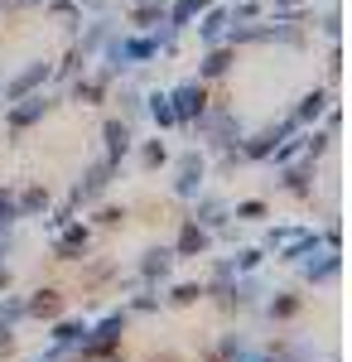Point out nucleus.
Here are the masks:
<instances>
[{"label":"nucleus","mask_w":352,"mask_h":362,"mask_svg":"<svg viewBox=\"0 0 352 362\" xmlns=\"http://www.w3.org/2000/svg\"><path fill=\"white\" fill-rule=\"evenodd\" d=\"M15 208H20V218H34V213H44V208H49V189H29L25 198H15Z\"/></svg>","instance_id":"dca6fc26"},{"label":"nucleus","mask_w":352,"mask_h":362,"mask_svg":"<svg viewBox=\"0 0 352 362\" xmlns=\"http://www.w3.org/2000/svg\"><path fill=\"white\" fill-rule=\"evenodd\" d=\"M324 107H328V97H324V92H309V97L299 102V116H295V121H314V116L324 112Z\"/></svg>","instance_id":"5701e85b"},{"label":"nucleus","mask_w":352,"mask_h":362,"mask_svg":"<svg viewBox=\"0 0 352 362\" xmlns=\"http://www.w3.org/2000/svg\"><path fill=\"white\" fill-rule=\"evenodd\" d=\"M107 150H111V165L131 150V131H126V121H107Z\"/></svg>","instance_id":"ddd939ff"},{"label":"nucleus","mask_w":352,"mask_h":362,"mask_svg":"<svg viewBox=\"0 0 352 362\" xmlns=\"http://www.w3.org/2000/svg\"><path fill=\"white\" fill-rule=\"evenodd\" d=\"M25 319V300L20 295H5V305H0V329H15Z\"/></svg>","instance_id":"a211bd4d"},{"label":"nucleus","mask_w":352,"mask_h":362,"mask_svg":"<svg viewBox=\"0 0 352 362\" xmlns=\"http://www.w3.org/2000/svg\"><path fill=\"white\" fill-rule=\"evenodd\" d=\"M299 314V295H275L271 300V319H295Z\"/></svg>","instance_id":"4be33fe9"},{"label":"nucleus","mask_w":352,"mask_h":362,"mask_svg":"<svg viewBox=\"0 0 352 362\" xmlns=\"http://www.w3.org/2000/svg\"><path fill=\"white\" fill-rule=\"evenodd\" d=\"M10 348H15V334H10V329H0V353H10Z\"/></svg>","instance_id":"72a5a7b5"},{"label":"nucleus","mask_w":352,"mask_h":362,"mask_svg":"<svg viewBox=\"0 0 352 362\" xmlns=\"http://www.w3.org/2000/svg\"><path fill=\"white\" fill-rule=\"evenodd\" d=\"M111 169H116V165H111V160H102V165H92L87 174H82V184L73 189V208H78V203H92V198H102V194H107Z\"/></svg>","instance_id":"f03ea898"},{"label":"nucleus","mask_w":352,"mask_h":362,"mask_svg":"<svg viewBox=\"0 0 352 362\" xmlns=\"http://www.w3.org/2000/svg\"><path fill=\"white\" fill-rule=\"evenodd\" d=\"M198 295H203L198 285H174V295H169V300H174V305H193Z\"/></svg>","instance_id":"c756f323"},{"label":"nucleus","mask_w":352,"mask_h":362,"mask_svg":"<svg viewBox=\"0 0 352 362\" xmlns=\"http://www.w3.org/2000/svg\"><path fill=\"white\" fill-rule=\"evenodd\" d=\"M169 266H174V251H164V247H150L145 256H140V276H145V280L169 276Z\"/></svg>","instance_id":"1a4fd4ad"},{"label":"nucleus","mask_w":352,"mask_h":362,"mask_svg":"<svg viewBox=\"0 0 352 362\" xmlns=\"http://www.w3.org/2000/svg\"><path fill=\"white\" fill-rule=\"evenodd\" d=\"M121 334H126V309H116V314H107L97 329H87L78 343L82 358H111L116 353V343H121Z\"/></svg>","instance_id":"f257e3e1"},{"label":"nucleus","mask_w":352,"mask_h":362,"mask_svg":"<svg viewBox=\"0 0 352 362\" xmlns=\"http://www.w3.org/2000/svg\"><path fill=\"white\" fill-rule=\"evenodd\" d=\"M15 218H20V208H15V198H10L5 189H0V227H10Z\"/></svg>","instance_id":"c85d7f7f"},{"label":"nucleus","mask_w":352,"mask_h":362,"mask_svg":"<svg viewBox=\"0 0 352 362\" xmlns=\"http://www.w3.org/2000/svg\"><path fill=\"white\" fill-rule=\"evenodd\" d=\"M25 314H34V319H58L63 314V295L58 290H34L25 300Z\"/></svg>","instance_id":"423d86ee"},{"label":"nucleus","mask_w":352,"mask_h":362,"mask_svg":"<svg viewBox=\"0 0 352 362\" xmlns=\"http://www.w3.org/2000/svg\"><path fill=\"white\" fill-rule=\"evenodd\" d=\"M150 362H184V358H179V353H155Z\"/></svg>","instance_id":"c9c22d12"},{"label":"nucleus","mask_w":352,"mask_h":362,"mask_svg":"<svg viewBox=\"0 0 352 362\" xmlns=\"http://www.w3.org/2000/svg\"><path fill=\"white\" fill-rule=\"evenodd\" d=\"M232 218H242V223H261V218H266V203H242Z\"/></svg>","instance_id":"cd10ccee"},{"label":"nucleus","mask_w":352,"mask_h":362,"mask_svg":"<svg viewBox=\"0 0 352 362\" xmlns=\"http://www.w3.org/2000/svg\"><path fill=\"white\" fill-rule=\"evenodd\" d=\"M87 242H92V237H87L82 223H63V232H58V242H54V256L58 261H78L82 251H87Z\"/></svg>","instance_id":"20e7f679"},{"label":"nucleus","mask_w":352,"mask_h":362,"mask_svg":"<svg viewBox=\"0 0 352 362\" xmlns=\"http://www.w3.org/2000/svg\"><path fill=\"white\" fill-rule=\"evenodd\" d=\"M44 78H49V68H44V63H34V68H25V73H20L15 83L5 87V97H10V102H20V97H29V92L44 83Z\"/></svg>","instance_id":"6e6552de"},{"label":"nucleus","mask_w":352,"mask_h":362,"mask_svg":"<svg viewBox=\"0 0 352 362\" xmlns=\"http://www.w3.org/2000/svg\"><path fill=\"white\" fill-rule=\"evenodd\" d=\"M82 334H87V324H78V319H58V329H54V348H78Z\"/></svg>","instance_id":"4468645a"},{"label":"nucleus","mask_w":352,"mask_h":362,"mask_svg":"<svg viewBox=\"0 0 352 362\" xmlns=\"http://www.w3.org/2000/svg\"><path fill=\"white\" fill-rule=\"evenodd\" d=\"M309 227H280V232H271V251H285V247H295L299 237H304Z\"/></svg>","instance_id":"393cba45"},{"label":"nucleus","mask_w":352,"mask_h":362,"mask_svg":"<svg viewBox=\"0 0 352 362\" xmlns=\"http://www.w3.org/2000/svg\"><path fill=\"white\" fill-rule=\"evenodd\" d=\"M20 102H25V107H15V112H10V126H15V131H25V126H34L39 116L49 112V102H44V97H20Z\"/></svg>","instance_id":"9d476101"},{"label":"nucleus","mask_w":352,"mask_h":362,"mask_svg":"<svg viewBox=\"0 0 352 362\" xmlns=\"http://www.w3.org/2000/svg\"><path fill=\"white\" fill-rule=\"evenodd\" d=\"M309 169H314V160H304V165H295L285 174V189L290 194H309Z\"/></svg>","instance_id":"6ab92c4d"},{"label":"nucleus","mask_w":352,"mask_h":362,"mask_svg":"<svg viewBox=\"0 0 352 362\" xmlns=\"http://www.w3.org/2000/svg\"><path fill=\"white\" fill-rule=\"evenodd\" d=\"M222 362H246V338L242 334H227L222 338V353H217Z\"/></svg>","instance_id":"aec40b11"},{"label":"nucleus","mask_w":352,"mask_h":362,"mask_svg":"<svg viewBox=\"0 0 352 362\" xmlns=\"http://www.w3.org/2000/svg\"><path fill=\"white\" fill-rule=\"evenodd\" d=\"M208 242H213V237H208V227H198L189 218V223H184V232H179V247H174V256H203V251H208Z\"/></svg>","instance_id":"0eeeda50"},{"label":"nucleus","mask_w":352,"mask_h":362,"mask_svg":"<svg viewBox=\"0 0 352 362\" xmlns=\"http://www.w3.org/2000/svg\"><path fill=\"white\" fill-rule=\"evenodd\" d=\"M164 155H169V150H164V140H150V145H145V165H150V169L164 165Z\"/></svg>","instance_id":"7c9ffc66"},{"label":"nucleus","mask_w":352,"mask_h":362,"mask_svg":"<svg viewBox=\"0 0 352 362\" xmlns=\"http://www.w3.org/2000/svg\"><path fill=\"white\" fill-rule=\"evenodd\" d=\"M198 10H208V0H179V5H174V15H169V25H189Z\"/></svg>","instance_id":"412c9836"},{"label":"nucleus","mask_w":352,"mask_h":362,"mask_svg":"<svg viewBox=\"0 0 352 362\" xmlns=\"http://www.w3.org/2000/svg\"><path fill=\"white\" fill-rule=\"evenodd\" d=\"M150 116H155L160 126H174V107H169V97H164V92L150 97Z\"/></svg>","instance_id":"a878e982"},{"label":"nucleus","mask_w":352,"mask_h":362,"mask_svg":"<svg viewBox=\"0 0 352 362\" xmlns=\"http://www.w3.org/2000/svg\"><path fill=\"white\" fill-rule=\"evenodd\" d=\"M102 97V83H78V102H97Z\"/></svg>","instance_id":"473e14b6"},{"label":"nucleus","mask_w":352,"mask_h":362,"mask_svg":"<svg viewBox=\"0 0 352 362\" xmlns=\"http://www.w3.org/2000/svg\"><path fill=\"white\" fill-rule=\"evenodd\" d=\"M5 251H10V227H0V261H5Z\"/></svg>","instance_id":"f704fd0d"},{"label":"nucleus","mask_w":352,"mask_h":362,"mask_svg":"<svg viewBox=\"0 0 352 362\" xmlns=\"http://www.w3.org/2000/svg\"><path fill=\"white\" fill-rule=\"evenodd\" d=\"M227 218H232V213H227V203H217V198H203L198 213H193V223H198V227H222Z\"/></svg>","instance_id":"f8f14e48"},{"label":"nucleus","mask_w":352,"mask_h":362,"mask_svg":"<svg viewBox=\"0 0 352 362\" xmlns=\"http://www.w3.org/2000/svg\"><path fill=\"white\" fill-rule=\"evenodd\" d=\"M227 25H232V15H227V10H213V15L203 20V29H198V34H203L208 44H217V39L227 34Z\"/></svg>","instance_id":"f3484780"},{"label":"nucleus","mask_w":352,"mask_h":362,"mask_svg":"<svg viewBox=\"0 0 352 362\" xmlns=\"http://www.w3.org/2000/svg\"><path fill=\"white\" fill-rule=\"evenodd\" d=\"M203 102H208V92L203 83H184L174 97H169V107H174V121H193V116H203Z\"/></svg>","instance_id":"7ed1b4c3"},{"label":"nucleus","mask_w":352,"mask_h":362,"mask_svg":"<svg viewBox=\"0 0 352 362\" xmlns=\"http://www.w3.org/2000/svg\"><path fill=\"white\" fill-rule=\"evenodd\" d=\"M121 218H126V208H102V213H97V223H102V227H116Z\"/></svg>","instance_id":"2f4dec72"},{"label":"nucleus","mask_w":352,"mask_h":362,"mask_svg":"<svg viewBox=\"0 0 352 362\" xmlns=\"http://www.w3.org/2000/svg\"><path fill=\"white\" fill-rule=\"evenodd\" d=\"M203 126L213 131V145H227V150H232V116H227V112H213Z\"/></svg>","instance_id":"2eb2a0df"},{"label":"nucleus","mask_w":352,"mask_h":362,"mask_svg":"<svg viewBox=\"0 0 352 362\" xmlns=\"http://www.w3.org/2000/svg\"><path fill=\"white\" fill-rule=\"evenodd\" d=\"M10 290V271H5V261H0V295Z\"/></svg>","instance_id":"e433bc0d"},{"label":"nucleus","mask_w":352,"mask_h":362,"mask_svg":"<svg viewBox=\"0 0 352 362\" xmlns=\"http://www.w3.org/2000/svg\"><path fill=\"white\" fill-rule=\"evenodd\" d=\"M232 68V54L227 49H217V54H208V63H203V78H222Z\"/></svg>","instance_id":"b1692460"},{"label":"nucleus","mask_w":352,"mask_h":362,"mask_svg":"<svg viewBox=\"0 0 352 362\" xmlns=\"http://www.w3.org/2000/svg\"><path fill=\"white\" fill-rule=\"evenodd\" d=\"M198 184H203V155H184V160H179V184H174V194L193 198Z\"/></svg>","instance_id":"39448f33"},{"label":"nucleus","mask_w":352,"mask_h":362,"mask_svg":"<svg viewBox=\"0 0 352 362\" xmlns=\"http://www.w3.org/2000/svg\"><path fill=\"white\" fill-rule=\"evenodd\" d=\"M338 266H343V256H338V251H328V256H319V261H304V276L319 285V280H333V276H338Z\"/></svg>","instance_id":"9b49d317"},{"label":"nucleus","mask_w":352,"mask_h":362,"mask_svg":"<svg viewBox=\"0 0 352 362\" xmlns=\"http://www.w3.org/2000/svg\"><path fill=\"white\" fill-rule=\"evenodd\" d=\"M261 256H266V251H256V247L237 251V261H232V271H256V266H261Z\"/></svg>","instance_id":"bb28decb"}]
</instances>
